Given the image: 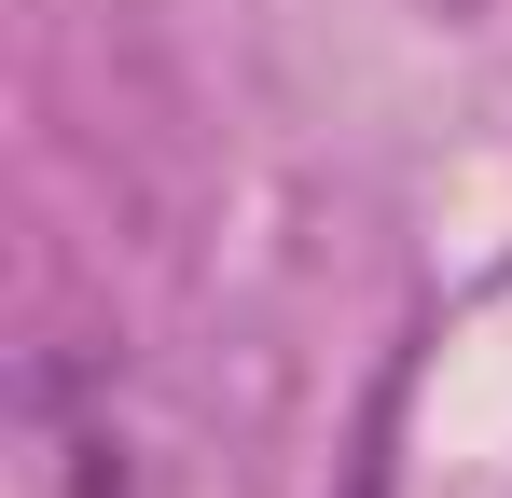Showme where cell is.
Segmentation results:
<instances>
[{"instance_id": "6da1fadb", "label": "cell", "mask_w": 512, "mask_h": 498, "mask_svg": "<svg viewBox=\"0 0 512 498\" xmlns=\"http://www.w3.org/2000/svg\"><path fill=\"white\" fill-rule=\"evenodd\" d=\"M28 429H42V457H56L70 498H139L125 429H111V374H97V360H28Z\"/></svg>"}]
</instances>
